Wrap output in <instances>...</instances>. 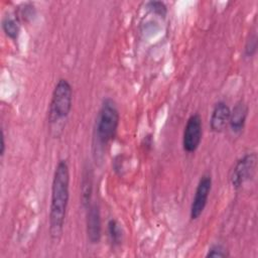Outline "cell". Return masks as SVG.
I'll return each instance as SVG.
<instances>
[{
  "label": "cell",
  "mask_w": 258,
  "mask_h": 258,
  "mask_svg": "<svg viewBox=\"0 0 258 258\" xmlns=\"http://www.w3.org/2000/svg\"><path fill=\"white\" fill-rule=\"evenodd\" d=\"M212 176L211 174H203L198 182L196 187L195 196L191 201L190 209H189V217L191 220H197L203 214L207 203L208 198L212 189Z\"/></svg>",
  "instance_id": "cell-6"
},
{
  "label": "cell",
  "mask_w": 258,
  "mask_h": 258,
  "mask_svg": "<svg viewBox=\"0 0 258 258\" xmlns=\"http://www.w3.org/2000/svg\"><path fill=\"white\" fill-rule=\"evenodd\" d=\"M257 165V154L255 152L247 153L239 158L230 174V181L235 189L240 188L246 181L255 174Z\"/></svg>",
  "instance_id": "cell-4"
},
{
  "label": "cell",
  "mask_w": 258,
  "mask_h": 258,
  "mask_svg": "<svg viewBox=\"0 0 258 258\" xmlns=\"http://www.w3.org/2000/svg\"><path fill=\"white\" fill-rule=\"evenodd\" d=\"M4 132L3 130H1V150H0V154L1 156L4 155V152H5V141H4Z\"/></svg>",
  "instance_id": "cell-16"
},
{
  "label": "cell",
  "mask_w": 258,
  "mask_h": 258,
  "mask_svg": "<svg viewBox=\"0 0 258 258\" xmlns=\"http://www.w3.org/2000/svg\"><path fill=\"white\" fill-rule=\"evenodd\" d=\"M108 236L112 247H118L121 245L123 240V231L117 220L111 219L107 225Z\"/></svg>",
  "instance_id": "cell-11"
},
{
  "label": "cell",
  "mask_w": 258,
  "mask_h": 258,
  "mask_svg": "<svg viewBox=\"0 0 258 258\" xmlns=\"http://www.w3.org/2000/svg\"><path fill=\"white\" fill-rule=\"evenodd\" d=\"M148 8L155 14L159 16H165L167 12V8L163 2L160 1H151L148 3Z\"/></svg>",
  "instance_id": "cell-14"
},
{
  "label": "cell",
  "mask_w": 258,
  "mask_h": 258,
  "mask_svg": "<svg viewBox=\"0 0 258 258\" xmlns=\"http://www.w3.org/2000/svg\"><path fill=\"white\" fill-rule=\"evenodd\" d=\"M248 116V106L245 104L244 101H238L234 108L231 111L230 119H229V125L231 128V131L235 134H240L246 124Z\"/></svg>",
  "instance_id": "cell-9"
},
{
  "label": "cell",
  "mask_w": 258,
  "mask_h": 258,
  "mask_svg": "<svg viewBox=\"0 0 258 258\" xmlns=\"http://www.w3.org/2000/svg\"><path fill=\"white\" fill-rule=\"evenodd\" d=\"M73 106V89L66 79L55 84L48 107V122L56 124L67 119Z\"/></svg>",
  "instance_id": "cell-3"
},
{
  "label": "cell",
  "mask_w": 258,
  "mask_h": 258,
  "mask_svg": "<svg viewBox=\"0 0 258 258\" xmlns=\"http://www.w3.org/2000/svg\"><path fill=\"white\" fill-rule=\"evenodd\" d=\"M2 29L6 36L12 40H16L20 33V24L15 18L7 16L2 20Z\"/></svg>",
  "instance_id": "cell-12"
},
{
  "label": "cell",
  "mask_w": 258,
  "mask_h": 258,
  "mask_svg": "<svg viewBox=\"0 0 258 258\" xmlns=\"http://www.w3.org/2000/svg\"><path fill=\"white\" fill-rule=\"evenodd\" d=\"M203 137V122L200 114L190 115L182 133V148L187 153L195 152L202 141Z\"/></svg>",
  "instance_id": "cell-5"
},
{
  "label": "cell",
  "mask_w": 258,
  "mask_h": 258,
  "mask_svg": "<svg viewBox=\"0 0 258 258\" xmlns=\"http://www.w3.org/2000/svg\"><path fill=\"white\" fill-rule=\"evenodd\" d=\"M256 48H257V35L254 32L252 35H250V37L246 41L245 49H244L245 55L248 57L254 55V53L256 52Z\"/></svg>",
  "instance_id": "cell-13"
},
{
  "label": "cell",
  "mask_w": 258,
  "mask_h": 258,
  "mask_svg": "<svg viewBox=\"0 0 258 258\" xmlns=\"http://www.w3.org/2000/svg\"><path fill=\"white\" fill-rule=\"evenodd\" d=\"M228 256L225 248L220 244H215L208 250L206 257H226Z\"/></svg>",
  "instance_id": "cell-15"
},
{
  "label": "cell",
  "mask_w": 258,
  "mask_h": 258,
  "mask_svg": "<svg viewBox=\"0 0 258 258\" xmlns=\"http://www.w3.org/2000/svg\"><path fill=\"white\" fill-rule=\"evenodd\" d=\"M70 200V168L67 160L61 159L57 162L52 182L49 206V227L50 240L58 243L63 232V226Z\"/></svg>",
  "instance_id": "cell-1"
},
{
  "label": "cell",
  "mask_w": 258,
  "mask_h": 258,
  "mask_svg": "<svg viewBox=\"0 0 258 258\" xmlns=\"http://www.w3.org/2000/svg\"><path fill=\"white\" fill-rule=\"evenodd\" d=\"M87 237L91 244H98L102 237V220L100 208L96 203H92L87 208Z\"/></svg>",
  "instance_id": "cell-7"
},
{
  "label": "cell",
  "mask_w": 258,
  "mask_h": 258,
  "mask_svg": "<svg viewBox=\"0 0 258 258\" xmlns=\"http://www.w3.org/2000/svg\"><path fill=\"white\" fill-rule=\"evenodd\" d=\"M93 180L94 175L92 167L89 164H85L81 177V203L85 209H87L92 204L91 201L94 187Z\"/></svg>",
  "instance_id": "cell-10"
},
{
  "label": "cell",
  "mask_w": 258,
  "mask_h": 258,
  "mask_svg": "<svg viewBox=\"0 0 258 258\" xmlns=\"http://www.w3.org/2000/svg\"><path fill=\"white\" fill-rule=\"evenodd\" d=\"M120 114L115 101L105 98L102 102L96 119L95 134L101 146L108 145L116 136L119 126Z\"/></svg>",
  "instance_id": "cell-2"
},
{
  "label": "cell",
  "mask_w": 258,
  "mask_h": 258,
  "mask_svg": "<svg viewBox=\"0 0 258 258\" xmlns=\"http://www.w3.org/2000/svg\"><path fill=\"white\" fill-rule=\"evenodd\" d=\"M231 110L229 106L223 102H218L212 111L211 118H210V127L213 132L221 133L223 132L226 127L229 125Z\"/></svg>",
  "instance_id": "cell-8"
}]
</instances>
